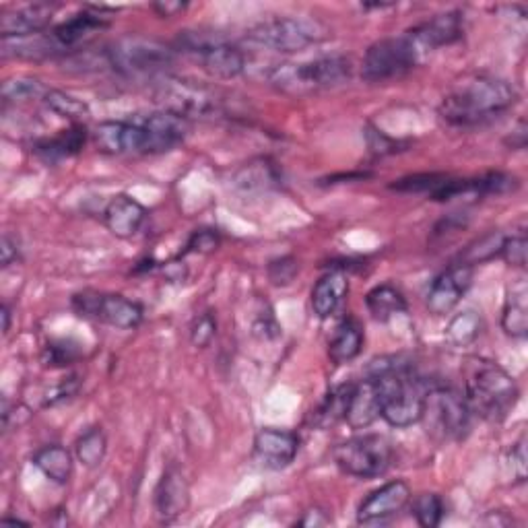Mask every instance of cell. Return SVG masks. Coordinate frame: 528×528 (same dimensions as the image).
Listing matches in <instances>:
<instances>
[{
  "label": "cell",
  "mask_w": 528,
  "mask_h": 528,
  "mask_svg": "<svg viewBox=\"0 0 528 528\" xmlns=\"http://www.w3.org/2000/svg\"><path fill=\"white\" fill-rule=\"evenodd\" d=\"M502 328L512 339H524L528 333V289L522 279L508 289L502 312Z\"/></svg>",
  "instance_id": "d4e9b609"
},
{
  "label": "cell",
  "mask_w": 528,
  "mask_h": 528,
  "mask_svg": "<svg viewBox=\"0 0 528 528\" xmlns=\"http://www.w3.org/2000/svg\"><path fill=\"white\" fill-rule=\"evenodd\" d=\"M3 330L5 333H9L11 330V308L7 304L3 306Z\"/></svg>",
  "instance_id": "681fc988"
},
{
  "label": "cell",
  "mask_w": 528,
  "mask_h": 528,
  "mask_svg": "<svg viewBox=\"0 0 528 528\" xmlns=\"http://www.w3.org/2000/svg\"><path fill=\"white\" fill-rule=\"evenodd\" d=\"M446 506L438 493H421L413 502V516L423 528H436L444 520Z\"/></svg>",
  "instance_id": "d590c367"
},
{
  "label": "cell",
  "mask_w": 528,
  "mask_h": 528,
  "mask_svg": "<svg viewBox=\"0 0 528 528\" xmlns=\"http://www.w3.org/2000/svg\"><path fill=\"white\" fill-rule=\"evenodd\" d=\"M421 421H425L427 434L440 442H460L471 432L473 411L465 399L452 386L429 384Z\"/></svg>",
  "instance_id": "5b68a950"
},
{
  "label": "cell",
  "mask_w": 528,
  "mask_h": 528,
  "mask_svg": "<svg viewBox=\"0 0 528 528\" xmlns=\"http://www.w3.org/2000/svg\"><path fill=\"white\" fill-rule=\"evenodd\" d=\"M46 87L38 79H9L3 85L5 102H29V99H44Z\"/></svg>",
  "instance_id": "8d00e7d4"
},
{
  "label": "cell",
  "mask_w": 528,
  "mask_h": 528,
  "mask_svg": "<svg viewBox=\"0 0 528 528\" xmlns=\"http://www.w3.org/2000/svg\"><path fill=\"white\" fill-rule=\"evenodd\" d=\"M106 27H108V21L102 15L83 11L75 17H71L69 21H64L58 27H54L52 38L58 44L60 52H66V50L79 46L89 36H93L95 31H102Z\"/></svg>",
  "instance_id": "cb8c5ba5"
},
{
  "label": "cell",
  "mask_w": 528,
  "mask_h": 528,
  "mask_svg": "<svg viewBox=\"0 0 528 528\" xmlns=\"http://www.w3.org/2000/svg\"><path fill=\"white\" fill-rule=\"evenodd\" d=\"M392 444L378 434L357 436L341 442L333 450L335 465L359 479H374L384 475L392 465Z\"/></svg>",
  "instance_id": "9c48e42d"
},
{
  "label": "cell",
  "mask_w": 528,
  "mask_h": 528,
  "mask_svg": "<svg viewBox=\"0 0 528 528\" xmlns=\"http://www.w3.org/2000/svg\"><path fill=\"white\" fill-rule=\"evenodd\" d=\"M281 182V174L277 165L269 159H256L246 163L242 170L234 176V184L244 192H264L277 188Z\"/></svg>",
  "instance_id": "f1b7e54d"
},
{
  "label": "cell",
  "mask_w": 528,
  "mask_h": 528,
  "mask_svg": "<svg viewBox=\"0 0 528 528\" xmlns=\"http://www.w3.org/2000/svg\"><path fill=\"white\" fill-rule=\"evenodd\" d=\"M370 376L378 384L380 417L392 427H411L421 421L429 384L399 359L372 361Z\"/></svg>",
  "instance_id": "7a4b0ae2"
},
{
  "label": "cell",
  "mask_w": 528,
  "mask_h": 528,
  "mask_svg": "<svg viewBox=\"0 0 528 528\" xmlns=\"http://www.w3.org/2000/svg\"><path fill=\"white\" fill-rule=\"evenodd\" d=\"M135 120L147 132L149 155L176 149L190 132V120L176 116L172 112H165V110L149 114V116H137Z\"/></svg>",
  "instance_id": "e0dca14e"
},
{
  "label": "cell",
  "mask_w": 528,
  "mask_h": 528,
  "mask_svg": "<svg viewBox=\"0 0 528 528\" xmlns=\"http://www.w3.org/2000/svg\"><path fill=\"white\" fill-rule=\"evenodd\" d=\"M44 104L54 114H58L60 118L71 120L73 124H81V120L89 116V108L85 102H81L79 97L64 93L60 89H48L44 95Z\"/></svg>",
  "instance_id": "d6a6232c"
},
{
  "label": "cell",
  "mask_w": 528,
  "mask_h": 528,
  "mask_svg": "<svg viewBox=\"0 0 528 528\" xmlns=\"http://www.w3.org/2000/svg\"><path fill=\"white\" fill-rule=\"evenodd\" d=\"M411 502V487L396 479L390 481L376 491H372L366 500L361 502L357 510V522L359 524H374L384 522L386 518H392L407 508Z\"/></svg>",
  "instance_id": "2e32d148"
},
{
  "label": "cell",
  "mask_w": 528,
  "mask_h": 528,
  "mask_svg": "<svg viewBox=\"0 0 528 528\" xmlns=\"http://www.w3.org/2000/svg\"><path fill=\"white\" fill-rule=\"evenodd\" d=\"M473 269L475 267H471V264L456 262L448 271H444L427 293V310L434 316L450 314L473 285Z\"/></svg>",
  "instance_id": "5bb4252c"
},
{
  "label": "cell",
  "mask_w": 528,
  "mask_h": 528,
  "mask_svg": "<svg viewBox=\"0 0 528 528\" xmlns=\"http://www.w3.org/2000/svg\"><path fill=\"white\" fill-rule=\"evenodd\" d=\"M508 145H512V149H524L526 145V122L520 120L518 128L512 130V141H508Z\"/></svg>",
  "instance_id": "c3c4849f"
},
{
  "label": "cell",
  "mask_w": 528,
  "mask_h": 528,
  "mask_svg": "<svg viewBox=\"0 0 528 528\" xmlns=\"http://www.w3.org/2000/svg\"><path fill=\"white\" fill-rule=\"evenodd\" d=\"M421 60L409 33L372 44L361 60V77L368 83H386L405 77Z\"/></svg>",
  "instance_id": "30bf717a"
},
{
  "label": "cell",
  "mask_w": 528,
  "mask_h": 528,
  "mask_svg": "<svg viewBox=\"0 0 528 528\" xmlns=\"http://www.w3.org/2000/svg\"><path fill=\"white\" fill-rule=\"evenodd\" d=\"M153 97L165 112H172L186 120L219 114L223 104V99L215 89L168 75L159 77Z\"/></svg>",
  "instance_id": "52a82bcc"
},
{
  "label": "cell",
  "mask_w": 528,
  "mask_h": 528,
  "mask_svg": "<svg viewBox=\"0 0 528 528\" xmlns=\"http://www.w3.org/2000/svg\"><path fill=\"white\" fill-rule=\"evenodd\" d=\"M97 151L106 155H149V139L137 120H106L93 130Z\"/></svg>",
  "instance_id": "4fadbf2b"
},
{
  "label": "cell",
  "mask_w": 528,
  "mask_h": 528,
  "mask_svg": "<svg viewBox=\"0 0 528 528\" xmlns=\"http://www.w3.org/2000/svg\"><path fill=\"white\" fill-rule=\"evenodd\" d=\"M108 450V438L102 427H91L75 442V454L81 465L95 469L104 460Z\"/></svg>",
  "instance_id": "1f68e13d"
},
{
  "label": "cell",
  "mask_w": 528,
  "mask_h": 528,
  "mask_svg": "<svg viewBox=\"0 0 528 528\" xmlns=\"http://www.w3.org/2000/svg\"><path fill=\"white\" fill-rule=\"evenodd\" d=\"M217 335V318L213 312L198 314L190 326V341L194 347H209Z\"/></svg>",
  "instance_id": "f35d334b"
},
{
  "label": "cell",
  "mask_w": 528,
  "mask_h": 528,
  "mask_svg": "<svg viewBox=\"0 0 528 528\" xmlns=\"http://www.w3.org/2000/svg\"><path fill=\"white\" fill-rule=\"evenodd\" d=\"M504 240H506V236L502 234V231H489V234H485L483 238H479L477 242H473L465 250V254L460 256V262H465V264H471V267H475V264H481L485 260L500 256Z\"/></svg>",
  "instance_id": "e575fe53"
},
{
  "label": "cell",
  "mask_w": 528,
  "mask_h": 528,
  "mask_svg": "<svg viewBox=\"0 0 528 528\" xmlns=\"http://www.w3.org/2000/svg\"><path fill=\"white\" fill-rule=\"evenodd\" d=\"M190 487L178 467H168L155 489V510L161 522H172L188 510Z\"/></svg>",
  "instance_id": "d6986e66"
},
{
  "label": "cell",
  "mask_w": 528,
  "mask_h": 528,
  "mask_svg": "<svg viewBox=\"0 0 528 528\" xmlns=\"http://www.w3.org/2000/svg\"><path fill=\"white\" fill-rule=\"evenodd\" d=\"M3 524H25L27 526V522L21 518H3Z\"/></svg>",
  "instance_id": "f907efd6"
},
{
  "label": "cell",
  "mask_w": 528,
  "mask_h": 528,
  "mask_svg": "<svg viewBox=\"0 0 528 528\" xmlns=\"http://www.w3.org/2000/svg\"><path fill=\"white\" fill-rule=\"evenodd\" d=\"M54 7L52 5H29L0 17V36L3 38H27L44 33L52 23Z\"/></svg>",
  "instance_id": "44dd1931"
},
{
  "label": "cell",
  "mask_w": 528,
  "mask_h": 528,
  "mask_svg": "<svg viewBox=\"0 0 528 528\" xmlns=\"http://www.w3.org/2000/svg\"><path fill=\"white\" fill-rule=\"evenodd\" d=\"M79 357V349L71 341H54L44 349V363L48 368H64Z\"/></svg>",
  "instance_id": "ab89813d"
},
{
  "label": "cell",
  "mask_w": 528,
  "mask_h": 528,
  "mask_svg": "<svg viewBox=\"0 0 528 528\" xmlns=\"http://www.w3.org/2000/svg\"><path fill=\"white\" fill-rule=\"evenodd\" d=\"M112 69L124 77H165L176 60V52L157 40L143 36H126L106 50Z\"/></svg>",
  "instance_id": "8992f818"
},
{
  "label": "cell",
  "mask_w": 528,
  "mask_h": 528,
  "mask_svg": "<svg viewBox=\"0 0 528 528\" xmlns=\"http://www.w3.org/2000/svg\"><path fill=\"white\" fill-rule=\"evenodd\" d=\"M363 341H366V337H363L361 324L355 318H347L337 326L333 339L328 343V357L333 359L337 366L349 363L361 353Z\"/></svg>",
  "instance_id": "484cf974"
},
{
  "label": "cell",
  "mask_w": 528,
  "mask_h": 528,
  "mask_svg": "<svg viewBox=\"0 0 528 528\" xmlns=\"http://www.w3.org/2000/svg\"><path fill=\"white\" fill-rule=\"evenodd\" d=\"M462 31H465L462 15L452 11V13L436 15L432 21H425L407 33L423 58L427 52H434L440 46H450L458 42L462 38Z\"/></svg>",
  "instance_id": "ac0fdd59"
},
{
  "label": "cell",
  "mask_w": 528,
  "mask_h": 528,
  "mask_svg": "<svg viewBox=\"0 0 528 528\" xmlns=\"http://www.w3.org/2000/svg\"><path fill=\"white\" fill-rule=\"evenodd\" d=\"M151 9L163 17V19H170V17H176L178 13H182L186 9V3H172V0H161V3H155L151 5Z\"/></svg>",
  "instance_id": "bcb514c9"
},
{
  "label": "cell",
  "mask_w": 528,
  "mask_h": 528,
  "mask_svg": "<svg viewBox=\"0 0 528 528\" xmlns=\"http://www.w3.org/2000/svg\"><path fill=\"white\" fill-rule=\"evenodd\" d=\"M351 386L353 384H343V386L335 388L333 392H328V396L322 401L318 411L314 413V423L316 425L328 427V425H335L337 421L345 419Z\"/></svg>",
  "instance_id": "836d02e7"
},
{
  "label": "cell",
  "mask_w": 528,
  "mask_h": 528,
  "mask_svg": "<svg viewBox=\"0 0 528 528\" xmlns=\"http://www.w3.org/2000/svg\"><path fill=\"white\" fill-rule=\"evenodd\" d=\"M366 306L370 310V314L378 320V322H388L394 316L405 314L407 312V300L401 289H396L390 283L378 285L374 287L368 295H366Z\"/></svg>",
  "instance_id": "f546056e"
},
{
  "label": "cell",
  "mask_w": 528,
  "mask_h": 528,
  "mask_svg": "<svg viewBox=\"0 0 528 528\" xmlns=\"http://www.w3.org/2000/svg\"><path fill=\"white\" fill-rule=\"evenodd\" d=\"M85 139H87L85 126L73 124L69 130H62L58 137L38 143L36 147H33V151H36L44 161L54 163V161L77 155L83 149Z\"/></svg>",
  "instance_id": "83f0119b"
},
{
  "label": "cell",
  "mask_w": 528,
  "mask_h": 528,
  "mask_svg": "<svg viewBox=\"0 0 528 528\" xmlns=\"http://www.w3.org/2000/svg\"><path fill=\"white\" fill-rule=\"evenodd\" d=\"M145 219H147V209L128 194L114 196L104 209L106 227L120 240L137 236Z\"/></svg>",
  "instance_id": "ffe728a7"
},
{
  "label": "cell",
  "mask_w": 528,
  "mask_h": 528,
  "mask_svg": "<svg viewBox=\"0 0 528 528\" xmlns=\"http://www.w3.org/2000/svg\"><path fill=\"white\" fill-rule=\"evenodd\" d=\"M328 522H330V518L322 510H310L300 520V526H326Z\"/></svg>",
  "instance_id": "7dc6e473"
},
{
  "label": "cell",
  "mask_w": 528,
  "mask_h": 528,
  "mask_svg": "<svg viewBox=\"0 0 528 528\" xmlns=\"http://www.w3.org/2000/svg\"><path fill=\"white\" fill-rule=\"evenodd\" d=\"M444 178H446V174H415L409 178L396 180L394 184H390V190L432 196L436 192V188L444 182Z\"/></svg>",
  "instance_id": "74e56055"
},
{
  "label": "cell",
  "mask_w": 528,
  "mask_h": 528,
  "mask_svg": "<svg viewBox=\"0 0 528 528\" xmlns=\"http://www.w3.org/2000/svg\"><path fill=\"white\" fill-rule=\"evenodd\" d=\"M481 328H483L481 314L477 310H465L450 320L446 328V341L452 347H467L479 339Z\"/></svg>",
  "instance_id": "4dcf8cb0"
},
{
  "label": "cell",
  "mask_w": 528,
  "mask_h": 528,
  "mask_svg": "<svg viewBox=\"0 0 528 528\" xmlns=\"http://www.w3.org/2000/svg\"><path fill=\"white\" fill-rule=\"evenodd\" d=\"M510 462H512V473L516 475L518 481L526 479V448H524V438L514 444L510 452Z\"/></svg>",
  "instance_id": "ee69618b"
},
{
  "label": "cell",
  "mask_w": 528,
  "mask_h": 528,
  "mask_svg": "<svg viewBox=\"0 0 528 528\" xmlns=\"http://www.w3.org/2000/svg\"><path fill=\"white\" fill-rule=\"evenodd\" d=\"M300 452V438L289 429L262 427L254 438V458L262 467L281 471L289 467Z\"/></svg>",
  "instance_id": "9a60e30c"
},
{
  "label": "cell",
  "mask_w": 528,
  "mask_h": 528,
  "mask_svg": "<svg viewBox=\"0 0 528 528\" xmlns=\"http://www.w3.org/2000/svg\"><path fill=\"white\" fill-rule=\"evenodd\" d=\"M526 248H528V242H526L524 234H518L512 238L506 236L500 256L510 264V267L524 269L526 267Z\"/></svg>",
  "instance_id": "7bdbcfd3"
},
{
  "label": "cell",
  "mask_w": 528,
  "mask_h": 528,
  "mask_svg": "<svg viewBox=\"0 0 528 528\" xmlns=\"http://www.w3.org/2000/svg\"><path fill=\"white\" fill-rule=\"evenodd\" d=\"M465 399L473 415L489 423H500L518 403V386L498 363L477 361L467 378Z\"/></svg>",
  "instance_id": "3957f363"
},
{
  "label": "cell",
  "mask_w": 528,
  "mask_h": 528,
  "mask_svg": "<svg viewBox=\"0 0 528 528\" xmlns=\"http://www.w3.org/2000/svg\"><path fill=\"white\" fill-rule=\"evenodd\" d=\"M33 465L42 471L44 477L58 485L69 483L73 477V454L58 444L40 448L33 454Z\"/></svg>",
  "instance_id": "4316f807"
},
{
  "label": "cell",
  "mask_w": 528,
  "mask_h": 528,
  "mask_svg": "<svg viewBox=\"0 0 528 528\" xmlns=\"http://www.w3.org/2000/svg\"><path fill=\"white\" fill-rule=\"evenodd\" d=\"M221 238L215 229H196L186 244V254H211L219 248Z\"/></svg>",
  "instance_id": "b9f144b4"
},
{
  "label": "cell",
  "mask_w": 528,
  "mask_h": 528,
  "mask_svg": "<svg viewBox=\"0 0 528 528\" xmlns=\"http://www.w3.org/2000/svg\"><path fill=\"white\" fill-rule=\"evenodd\" d=\"M326 38V29L312 19L304 17H275L258 23L248 40L275 52H302Z\"/></svg>",
  "instance_id": "ba28073f"
},
{
  "label": "cell",
  "mask_w": 528,
  "mask_h": 528,
  "mask_svg": "<svg viewBox=\"0 0 528 528\" xmlns=\"http://www.w3.org/2000/svg\"><path fill=\"white\" fill-rule=\"evenodd\" d=\"M518 102L516 89L498 77H473L458 83L440 104V116L460 128L487 124Z\"/></svg>",
  "instance_id": "6da1fadb"
},
{
  "label": "cell",
  "mask_w": 528,
  "mask_h": 528,
  "mask_svg": "<svg viewBox=\"0 0 528 528\" xmlns=\"http://www.w3.org/2000/svg\"><path fill=\"white\" fill-rule=\"evenodd\" d=\"M297 271H300V262H297L293 256H283L269 264V279L273 285L285 287L295 279Z\"/></svg>",
  "instance_id": "60d3db41"
},
{
  "label": "cell",
  "mask_w": 528,
  "mask_h": 528,
  "mask_svg": "<svg viewBox=\"0 0 528 528\" xmlns=\"http://www.w3.org/2000/svg\"><path fill=\"white\" fill-rule=\"evenodd\" d=\"M353 75V64L343 54L320 56L304 64H279L269 73V81L291 95L330 89L347 83Z\"/></svg>",
  "instance_id": "277c9868"
},
{
  "label": "cell",
  "mask_w": 528,
  "mask_h": 528,
  "mask_svg": "<svg viewBox=\"0 0 528 528\" xmlns=\"http://www.w3.org/2000/svg\"><path fill=\"white\" fill-rule=\"evenodd\" d=\"M347 293H349V279H347L345 271L335 269V271L322 275L312 289L314 314L322 320L330 318L341 308Z\"/></svg>",
  "instance_id": "603a6c76"
},
{
  "label": "cell",
  "mask_w": 528,
  "mask_h": 528,
  "mask_svg": "<svg viewBox=\"0 0 528 528\" xmlns=\"http://www.w3.org/2000/svg\"><path fill=\"white\" fill-rule=\"evenodd\" d=\"M19 260V246L17 242H13L9 236H3V242H0V262H3V267H11Z\"/></svg>",
  "instance_id": "f6af8a7d"
},
{
  "label": "cell",
  "mask_w": 528,
  "mask_h": 528,
  "mask_svg": "<svg viewBox=\"0 0 528 528\" xmlns=\"http://www.w3.org/2000/svg\"><path fill=\"white\" fill-rule=\"evenodd\" d=\"M180 46L201 60L203 69L217 79H236L246 69L244 52L231 44L186 36L184 40H180Z\"/></svg>",
  "instance_id": "7c38bea8"
},
{
  "label": "cell",
  "mask_w": 528,
  "mask_h": 528,
  "mask_svg": "<svg viewBox=\"0 0 528 528\" xmlns=\"http://www.w3.org/2000/svg\"><path fill=\"white\" fill-rule=\"evenodd\" d=\"M73 306L85 318L102 320L122 330L137 328L143 322V314H145L139 302H132L128 300V297L118 295V293L102 295V293L85 291V293L75 295Z\"/></svg>",
  "instance_id": "8fae6325"
},
{
  "label": "cell",
  "mask_w": 528,
  "mask_h": 528,
  "mask_svg": "<svg viewBox=\"0 0 528 528\" xmlns=\"http://www.w3.org/2000/svg\"><path fill=\"white\" fill-rule=\"evenodd\" d=\"M378 417H380V394L376 380L370 376L351 386L345 421L353 429H366Z\"/></svg>",
  "instance_id": "7402d4cb"
}]
</instances>
